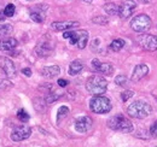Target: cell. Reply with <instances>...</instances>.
<instances>
[{"instance_id":"6da1fadb","label":"cell","mask_w":157,"mask_h":147,"mask_svg":"<svg viewBox=\"0 0 157 147\" xmlns=\"http://www.w3.org/2000/svg\"><path fill=\"white\" fill-rule=\"evenodd\" d=\"M151 112H152L151 105L143 100H137L127 107V113L131 117L137 118V119H144V118L149 117L151 115Z\"/></svg>"},{"instance_id":"7a4b0ae2","label":"cell","mask_w":157,"mask_h":147,"mask_svg":"<svg viewBox=\"0 0 157 147\" xmlns=\"http://www.w3.org/2000/svg\"><path fill=\"white\" fill-rule=\"evenodd\" d=\"M108 81L99 75L91 76L86 82V89L93 95H101L106 92Z\"/></svg>"},{"instance_id":"3957f363","label":"cell","mask_w":157,"mask_h":147,"mask_svg":"<svg viewBox=\"0 0 157 147\" xmlns=\"http://www.w3.org/2000/svg\"><path fill=\"white\" fill-rule=\"evenodd\" d=\"M108 127L113 130L122 131V133H132L134 129L132 122L122 115H116L110 117L108 119Z\"/></svg>"},{"instance_id":"277c9868","label":"cell","mask_w":157,"mask_h":147,"mask_svg":"<svg viewBox=\"0 0 157 147\" xmlns=\"http://www.w3.org/2000/svg\"><path fill=\"white\" fill-rule=\"evenodd\" d=\"M64 39H69L70 45L76 46L78 50H83L88 42V32L87 30H74V32H64Z\"/></svg>"},{"instance_id":"5b68a950","label":"cell","mask_w":157,"mask_h":147,"mask_svg":"<svg viewBox=\"0 0 157 147\" xmlns=\"http://www.w3.org/2000/svg\"><path fill=\"white\" fill-rule=\"evenodd\" d=\"M113 107L110 99H108L106 96L103 95H94L91 100H90V109L92 112L103 115V113H108L110 112Z\"/></svg>"},{"instance_id":"8992f818","label":"cell","mask_w":157,"mask_h":147,"mask_svg":"<svg viewBox=\"0 0 157 147\" xmlns=\"http://www.w3.org/2000/svg\"><path fill=\"white\" fill-rule=\"evenodd\" d=\"M131 28L137 33H145L151 28V18L145 15H138L131 21Z\"/></svg>"},{"instance_id":"52a82bcc","label":"cell","mask_w":157,"mask_h":147,"mask_svg":"<svg viewBox=\"0 0 157 147\" xmlns=\"http://www.w3.org/2000/svg\"><path fill=\"white\" fill-rule=\"evenodd\" d=\"M138 43L146 51L150 52L157 51V35L143 34L138 37Z\"/></svg>"},{"instance_id":"ba28073f","label":"cell","mask_w":157,"mask_h":147,"mask_svg":"<svg viewBox=\"0 0 157 147\" xmlns=\"http://www.w3.org/2000/svg\"><path fill=\"white\" fill-rule=\"evenodd\" d=\"M52 52H53V43L47 37H44L42 40H40L39 43L35 47V53L39 57H48Z\"/></svg>"},{"instance_id":"9c48e42d","label":"cell","mask_w":157,"mask_h":147,"mask_svg":"<svg viewBox=\"0 0 157 147\" xmlns=\"http://www.w3.org/2000/svg\"><path fill=\"white\" fill-rule=\"evenodd\" d=\"M32 134V129L27 126H21L12 130L11 133V140L15 142H20L23 140H27Z\"/></svg>"},{"instance_id":"30bf717a","label":"cell","mask_w":157,"mask_h":147,"mask_svg":"<svg viewBox=\"0 0 157 147\" xmlns=\"http://www.w3.org/2000/svg\"><path fill=\"white\" fill-rule=\"evenodd\" d=\"M92 124H93V122H92V118L91 117H88V116H81V117H78V119L75 121L74 127H75V130L78 133L83 134V133H87L90 129L92 128Z\"/></svg>"},{"instance_id":"8fae6325","label":"cell","mask_w":157,"mask_h":147,"mask_svg":"<svg viewBox=\"0 0 157 147\" xmlns=\"http://www.w3.org/2000/svg\"><path fill=\"white\" fill-rule=\"evenodd\" d=\"M136 7H137V4H136L133 0H127V1H124V2L120 6L118 16L122 19L129 18V17L133 15V12L136 11Z\"/></svg>"},{"instance_id":"7c38bea8","label":"cell","mask_w":157,"mask_h":147,"mask_svg":"<svg viewBox=\"0 0 157 147\" xmlns=\"http://www.w3.org/2000/svg\"><path fill=\"white\" fill-rule=\"evenodd\" d=\"M0 69L5 73L6 77H13L16 75V65L7 57H0Z\"/></svg>"},{"instance_id":"4fadbf2b","label":"cell","mask_w":157,"mask_h":147,"mask_svg":"<svg viewBox=\"0 0 157 147\" xmlns=\"http://www.w3.org/2000/svg\"><path fill=\"white\" fill-rule=\"evenodd\" d=\"M92 68H93V70H96L97 73H100L103 74V75H108V76H110V75H113L114 74V66L110 64V63H101L99 59H93L92 60Z\"/></svg>"},{"instance_id":"5bb4252c","label":"cell","mask_w":157,"mask_h":147,"mask_svg":"<svg viewBox=\"0 0 157 147\" xmlns=\"http://www.w3.org/2000/svg\"><path fill=\"white\" fill-rule=\"evenodd\" d=\"M78 25H80L78 22H75V21H67V22H53V23L51 24V28H52V30H55V32H65V30L76 28Z\"/></svg>"},{"instance_id":"9a60e30c","label":"cell","mask_w":157,"mask_h":147,"mask_svg":"<svg viewBox=\"0 0 157 147\" xmlns=\"http://www.w3.org/2000/svg\"><path fill=\"white\" fill-rule=\"evenodd\" d=\"M46 10H47V6H40V5L35 6V9L30 10V18L36 23H42L45 21L44 11H46Z\"/></svg>"},{"instance_id":"2e32d148","label":"cell","mask_w":157,"mask_h":147,"mask_svg":"<svg viewBox=\"0 0 157 147\" xmlns=\"http://www.w3.org/2000/svg\"><path fill=\"white\" fill-rule=\"evenodd\" d=\"M147 73H149L147 65H145V64H138L137 66L134 68V70H133V74H132V81L133 82L140 81L144 76L147 75Z\"/></svg>"},{"instance_id":"e0dca14e","label":"cell","mask_w":157,"mask_h":147,"mask_svg":"<svg viewBox=\"0 0 157 147\" xmlns=\"http://www.w3.org/2000/svg\"><path fill=\"white\" fill-rule=\"evenodd\" d=\"M18 46V41L13 37H6L0 41V51H13Z\"/></svg>"},{"instance_id":"ac0fdd59","label":"cell","mask_w":157,"mask_h":147,"mask_svg":"<svg viewBox=\"0 0 157 147\" xmlns=\"http://www.w3.org/2000/svg\"><path fill=\"white\" fill-rule=\"evenodd\" d=\"M60 73V69H59L58 65H51V66H45L41 69V75L44 77H47V78H53L56 76H58Z\"/></svg>"},{"instance_id":"d6986e66","label":"cell","mask_w":157,"mask_h":147,"mask_svg":"<svg viewBox=\"0 0 157 147\" xmlns=\"http://www.w3.org/2000/svg\"><path fill=\"white\" fill-rule=\"evenodd\" d=\"M82 69H83V64H82L81 60H78V59L73 60L70 63V65H69V75H71V76L78 75Z\"/></svg>"},{"instance_id":"ffe728a7","label":"cell","mask_w":157,"mask_h":147,"mask_svg":"<svg viewBox=\"0 0 157 147\" xmlns=\"http://www.w3.org/2000/svg\"><path fill=\"white\" fill-rule=\"evenodd\" d=\"M104 11L109 15V16H117L120 12V6H117L114 2H108L104 5Z\"/></svg>"},{"instance_id":"44dd1931","label":"cell","mask_w":157,"mask_h":147,"mask_svg":"<svg viewBox=\"0 0 157 147\" xmlns=\"http://www.w3.org/2000/svg\"><path fill=\"white\" fill-rule=\"evenodd\" d=\"M123 46H124V41H123L122 39H116V40H114V41L110 43L109 48H110L111 51H114V52H118V51H121V50L123 48Z\"/></svg>"},{"instance_id":"7402d4cb","label":"cell","mask_w":157,"mask_h":147,"mask_svg":"<svg viewBox=\"0 0 157 147\" xmlns=\"http://www.w3.org/2000/svg\"><path fill=\"white\" fill-rule=\"evenodd\" d=\"M69 113V109L67 106H60L57 112V123H59L62 119H64Z\"/></svg>"},{"instance_id":"603a6c76","label":"cell","mask_w":157,"mask_h":147,"mask_svg":"<svg viewBox=\"0 0 157 147\" xmlns=\"http://www.w3.org/2000/svg\"><path fill=\"white\" fill-rule=\"evenodd\" d=\"M60 96H62V94H59V93H47L45 96V101H46V104H52L56 100H58Z\"/></svg>"},{"instance_id":"cb8c5ba5","label":"cell","mask_w":157,"mask_h":147,"mask_svg":"<svg viewBox=\"0 0 157 147\" xmlns=\"http://www.w3.org/2000/svg\"><path fill=\"white\" fill-rule=\"evenodd\" d=\"M12 33V25L11 24H1L0 25V36H7Z\"/></svg>"},{"instance_id":"d4e9b609","label":"cell","mask_w":157,"mask_h":147,"mask_svg":"<svg viewBox=\"0 0 157 147\" xmlns=\"http://www.w3.org/2000/svg\"><path fill=\"white\" fill-rule=\"evenodd\" d=\"M46 101H45V99H41V98H36V99H34V106H35V109L38 111H44L45 110V107H46Z\"/></svg>"},{"instance_id":"484cf974","label":"cell","mask_w":157,"mask_h":147,"mask_svg":"<svg viewBox=\"0 0 157 147\" xmlns=\"http://www.w3.org/2000/svg\"><path fill=\"white\" fill-rule=\"evenodd\" d=\"M15 11H16V7L13 4H9L5 9H4V13L6 15V17H12L15 15Z\"/></svg>"},{"instance_id":"4316f807","label":"cell","mask_w":157,"mask_h":147,"mask_svg":"<svg viewBox=\"0 0 157 147\" xmlns=\"http://www.w3.org/2000/svg\"><path fill=\"white\" fill-rule=\"evenodd\" d=\"M17 118L20 119L21 122L25 123V122L29 121V115L27 113V111L25 110H20L18 111V113H17Z\"/></svg>"},{"instance_id":"83f0119b","label":"cell","mask_w":157,"mask_h":147,"mask_svg":"<svg viewBox=\"0 0 157 147\" xmlns=\"http://www.w3.org/2000/svg\"><path fill=\"white\" fill-rule=\"evenodd\" d=\"M92 22L96 23V24H100V25H105L109 23V19L106 17H103V16H97L94 18H92Z\"/></svg>"},{"instance_id":"f1b7e54d","label":"cell","mask_w":157,"mask_h":147,"mask_svg":"<svg viewBox=\"0 0 157 147\" xmlns=\"http://www.w3.org/2000/svg\"><path fill=\"white\" fill-rule=\"evenodd\" d=\"M115 83L117 86H126L127 85V77L124 75H118L115 77Z\"/></svg>"},{"instance_id":"f546056e","label":"cell","mask_w":157,"mask_h":147,"mask_svg":"<svg viewBox=\"0 0 157 147\" xmlns=\"http://www.w3.org/2000/svg\"><path fill=\"white\" fill-rule=\"evenodd\" d=\"M133 95H134V92H133V91H124V92L121 94V99H122V101H127V100L131 99Z\"/></svg>"},{"instance_id":"4dcf8cb0","label":"cell","mask_w":157,"mask_h":147,"mask_svg":"<svg viewBox=\"0 0 157 147\" xmlns=\"http://www.w3.org/2000/svg\"><path fill=\"white\" fill-rule=\"evenodd\" d=\"M150 135L152 138H157V121L151 126V128H150Z\"/></svg>"},{"instance_id":"1f68e13d","label":"cell","mask_w":157,"mask_h":147,"mask_svg":"<svg viewBox=\"0 0 157 147\" xmlns=\"http://www.w3.org/2000/svg\"><path fill=\"white\" fill-rule=\"evenodd\" d=\"M58 86H59V87H62V88L67 87V86H68V81H67V80H64V78H59V80H58Z\"/></svg>"},{"instance_id":"d6a6232c","label":"cell","mask_w":157,"mask_h":147,"mask_svg":"<svg viewBox=\"0 0 157 147\" xmlns=\"http://www.w3.org/2000/svg\"><path fill=\"white\" fill-rule=\"evenodd\" d=\"M22 74L25 75L27 77H30L32 76V70L29 68H24V69H22Z\"/></svg>"},{"instance_id":"836d02e7","label":"cell","mask_w":157,"mask_h":147,"mask_svg":"<svg viewBox=\"0 0 157 147\" xmlns=\"http://www.w3.org/2000/svg\"><path fill=\"white\" fill-rule=\"evenodd\" d=\"M5 18H6V15L4 13V11H0V22L5 21Z\"/></svg>"},{"instance_id":"e575fe53","label":"cell","mask_w":157,"mask_h":147,"mask_svg":"<svg viewBox=\"0 0 157 147\" xmlns=\"http://www.w3.org/2000/svg\"><path fill=\"white\" fill-rule=\"evenodd\" d=\"M151 1H152V0H138V2H140V4H144V5H145V4H150Z\"/></svg>"},{"instance_id":"d590c367","label":"cell","mask_w":157,"mask_h":147,"mask_svg":"<svg viewBox=\"0 0 157 147\" xmlns=\"http://www.w3.org/2000/svg\"><path fill=\"white\" fill-rule=\"evenodd\" d=\"M83 1H85V2H88V4H90V2H92V0H83Z\"/></svg>"}]
</instances>
